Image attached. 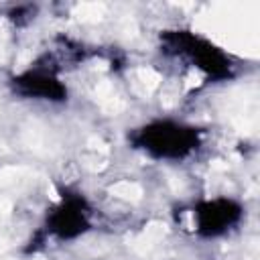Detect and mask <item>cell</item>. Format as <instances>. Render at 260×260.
Instances as JSON below:
<instances>
[{
  "label": "cell",
  "mask_w": 260,
  "mask_h": 260,
  "mask_svg": "<svg viewBox=\"0 0 260 260\" xmlns=\"http://www.w3.org/2000/svg\"><path fill=\"white\" fill-rule=\"evenodd\" d=\"M49 232L59 240H69L75 236H81L85 230H89V211L85 207V201L77 195L63 197L55 211L49 215Z\"/></svg>",
  "instance_id": "3957f363"
},
{
  "label": "cell",
  "mask_w": 260,
  "mask_h": 260,
  "mask_svg": "<svg viewBox=\"0 0 260 260\" xmlns=\"http://www.w3.org/2000/svg\"><path fill=\"white\" fill-rule=\"evenodd\" d=\"M199 128L169 118L150 120L130 134V142L136 150L158 160L187 158L199 146Z\"/></svg>",
  "instance_id": "6da1fadb"
},
{
  "label": "cell",
  "mask_w": 260,
  "mask_h": 260,
  "mask_svg": "<svg viewBox=\"0 0 260 260\" xmlns=\"http://www.w3.org/2000/svg\"><path fill=\"white\" fill-rule=\"evenodd\" d=\"M244 217V207L228 197L201 199L187 209V221L199 238H219L236 230Z\"/></svg>",
  "instance_id": "7a4b0ae2"
}]
</instances>
